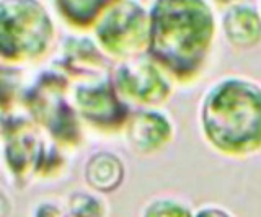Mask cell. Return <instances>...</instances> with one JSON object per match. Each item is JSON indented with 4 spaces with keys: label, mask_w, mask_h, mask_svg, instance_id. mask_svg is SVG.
<instances>
[{
    "label": "cell",
    "mask_w": 261,
    "mask_h": 217,
    "mask_svg": "<svg viewBox=\"0 0 261 217\" xmlns=\"http://www.w3.org/2000/svg\"><path fill=\"white\" fill-rule=\"evenodd\" d=\"M217 35L211 0H152L147 56L179 84L198 80Z\"/></svg>",
    "instance_id": "6da1fadb"
},
{
    "label": "cell",
    "mask_w": 261,
    "mask_h": 217,
    "mask_svg": "<svg viewBox=\"0 0 261 217\" xmlns=\"http://www.w3.org/2000/svg\"><path fill=\"white\" fill-rule=\"evenodd\" d=\"M212 4L217 5V7H222V9H227V7H230L233 4H239V2H243V0H211Z\"/></svg>",
    "instance_id": "ac0fdd59"
},
{
    "label": "cell",
    "mask_w": 261,
    "mask_h": 217,
    "mask_svg": "<svg viewBox=\"0 0 261 217\" xmlns=\"http://www.w3.org/2000/svg\"><path fill=\"white\" fill-rule=\"evenodd\" d=\"M56 13L75 30L93 28L101 15L119 0H53Z\"/></svg>",
    "instance_id": "4fadbf2b"
},
{
    "label": "cell",
    "mask_w": 261,
    "mask_h": 217,
    "mask_svg": "<svg viewBox=\"0 0 261 217\" xmlns=\"http://www.w3.org/2000/svg\"><path fill=\"white\" fill-rule=\"evenodd\" d=\"M111 58H108L95 38L69 36L61 46V54L56 61V67L69 77L82 80L100 78L111 74Z\"/></svg>",
    "instance_id": "30bf717a"
},
{
    "label": "cell",
    "mask_w": 261,
    "mask_h": 217,
    "mask_svg": "<svg viewBox=\"0 0 261 217\" xmlns=\"http://www.w3.org/2000/svg\"><path fill=\"white\" fill-rule=\"evenodd\" d=\"M111 78L122 98L141 106H159L173 93V78L149 56L122 59Z\"/></svg>",
    "instance_id": "ba28073f"
},
{
    "label": "cell",
    "mask_w": 261,
    "mask_h": 217,
    "mask_svg": "<svg viewBox=\"0 0 261 217\" xmlns=\"http://www.w3.org/2000/svg\"><path fill=\"white\" fill-rule=\"evenodd\" d=\"M124 134L127 146L136 154L152 155L173 141L175 124L157 106H144L130 115Z\"/></svg>",
    "instance_id": "9c48e42d"
},
{
    "label": "cell",
    "mask_w": 261,
    "mask_h": 217,
    "mask_svg": "<svg viewBox=\"0 0 261 217\" xmlns=\"http://www.w3.org/2000/svg\"><path fill=\"white\" fill-rule=\"evenodd\" d=\"M54 35L53 17L39 0H0V58L5 64L43 59Z\"/></svg>",
    "instance_id": "3957f363"
},
{
    "label": "cell",
    "mask_w": 261,
    "mask_h": 217,
    "mask_svg": "<svg viewBox=\"0 0 261 217\" xmlns=\"http://www.w3.org/2000/svg\"><path fill=\"white\" fill-rule=\"evenodd\" d=\"M220 28L233 49H253L261 43V12L245 2L233 4L224 10Z\"/></svg>",
    "instance_id": "8fae6325"
},
{
    "label": "cell",
    "mask_w": 261,
    "mask_h": 217,
    "mask_svg": "<svg viewBox=\"0 0 261 217\" xmlns=\"http://www.w3.org/2000/svg\"><path fill=\"white\" fill-rule=\"evenodd\" d=\"M69 75L62 70H44L23 92L30 118L61 147H77L84 141L82 118L69 98Z\"/></svg>",
    "instance_id": "277c9868"
},
{
    "label": "cell",
    "mask_w": 261,
    "mask_h": 217,
    "mask_svg": "<svg viewBox=\"0 0 261 217\" xmlns=\"http://www.w3.org/2000/svg\"><path fill=\"white\" fill-rule=\"evenodd\" d=\"M106 203L96 191H73L67 198V214L70 215H105Z\"/></svg>",
    "instance_id": "5bb4252c"
},
{
    "label": "cell",
    "mask_w": 261,
    "mask_h": 217,
    "mask_svg": "<svg viewBox=\"0 0 261 217\" xmlns=\"http://www.w3.org/2000/svg\"><path fill=\"white\" fill-rule=\"evenodd\" d=\"M38 124L31 118L4 115V162L18 186L39 178L44 158L53 142L41 138Z\"/></svg>",
    "instance_id": "8992f818"
},
{
    "label": "cell",
    "mask_w": 261,
    "mask_h": 217,
    "mask_svg": "<svg viewBox=\"0 0 261 217\" xmlns=\"http://www.w3.org/2000/svg\"><path fill=\"white\" fill-rule=\"evenodd\" d=\"M70 98L82 121L101 132L124 129L133 115L111 75L82 80L70 90Z\"/></svg>",
    "instance_id": "52a82bcc"
},
{
    "label": "cell",
    "mask_w": 261,
    "mask_h": 217,
    "mask_svg": "<svg viewBox=\"0 0 261 217\" xmlns=\"http://www.w3.org/2000/svg\"><path fill=\"white\" fill-rule=\"evenodd\" d=\"M258 9H259V12H261V0H259V2H258Z\"/></svg>",
    "instance_id": "d6986e66"
},
{
    "label": "cell",
    "mask_w": 261,
    "mask_h": 217,
    "mask_svg": "<svg viewBox=\"0 0 261 217\" xmlns=\"http://www.w3.org/2000/svg\"><path fill=\"white\" fill-rule=\"evenodd\" d=\"M142 215H194V209L176 198H153L142 209Z\"/></svg>",
    "instance_id": "9a60e30c"
},
{
    "label": "cell",
    "mask_w": 261,
    "mask_h": 217,
    "mask_svg": "<svg viewBox=\"0 0 261 217\" xmlns=\"http://www.w3.org/2000/svg\"><path fill=\"white\" fill-rule=\"evenodd\" d=\"M93 38L111 59L142 54L149 43V9L139 0H119L95 23Z\"/></svg>",
    "instance_id": "5b68a950"
},
{
    "label": "cell",
    "mask_w": 261,
    "mask_h": 217,
    "mask_svg": "<svg viewBox=\"0 0 261 217\" xmlns=\"http://www.w3.org/2000/svg\"><path fill=\"white\" fill-rule=\"evenodd\" d=\"M84 176L90 189L100 195H110L124 183L126 167L119 155L110 150H98L92 157H88Z\"/></svg>",
    "instance_id": "7c38bea8"
},
{
    "label": "cell",
    "mask_w": 261,
    "mask_h": 217,
    "mask_svg": "<svg viewBox=\"0 0 261 217\" xmlns=\"http://www.w3.org/2000/svg\"><path fill=\"white\" fill-rule=\"evenodd\" d=\"M199 129L222 155L242 158L261 152V85L239 75L219 78L201 98Z\"/></svg>",
    "instance_id": "7a4b0ae2"
},
{
    "label": "cell",
    "mask_w": 261,
    "mask_h": 217,
    "mask_svg": "<svg viewBox=\"0 0 261 217\" xmlns=\"http://www.w3.org/2000/svg\"><path fill=\"white\" fill-rule=\"evenodd\" d=\"M232 215L230 211H227V209L220 207L217 204H209V206H204V207H199V209H194V215Z\"/></svg>",
    "instance_id": "e0dca14e"
},
{
    "label": "cell",
    "mask_w": 261,
    "mask_h": 217,
    "mask_svg": "<svg viewBox=\"0 0 261 217\" xmlns=\"http://www.w3.org/2000/svg\"><path fill=\"white\" fill-rule=\"evenodd\" d=\"M33 214H35V215H62L64 211L54 203H41V204L36 206V209L33 211Z\"/></svg>",
    "instance_id": "2e32d148"
}]
</instances>
